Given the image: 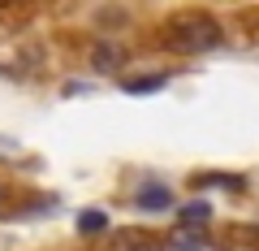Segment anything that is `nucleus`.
I'll return each instance as SVG.
<instances>
[{
  "label": "nucleus",
  "instance_id": "1",
  "mask_svg": "<svg viewBox=\"0 0 259 251\" xmlns=\"http://www.w3.org/2000/svg\"><path fill=\"white\" fill-rule=\"evenodd\" d=\"M164 48L182 56L212 52V48H221V22L207 18V13H177L164 26Z\"/></svg>",
  "mask_w": 259,
  "mask_h": 251
},
{
  "label": "nucleus",
  "instance_id": "2",
  "mask_svg": "<svg viewBox=\"0 0 259 251\" xmlns=\"http://www.w3.org/2000/svg\"><path fill=\"white\" fill-rule=\"evenodd\" d=\"M139 208H147V212H164V208H173L168 186H160V182H143V186H139Z\"/></svg>",
  "mask_w": 259,
  "mask_h": 251
},
{
  "label": "nucleus",
  "instance_id": "3",
  "mask_svg": "<svg viewBox=\"0 0 259 251\" xmlns=\"http://www.w3.org/2000/svg\"><path fill=\"white\" fill-rule=\"evenodd\" d=\"M177 221H182L186 230H199V225H207V221H212V204H203V199H194V204L177 208Z\"/></svg>",
  "mask_w": 259,
  "mask_h": 251
},
{
  "label": "nucleus",
  "instance_id": "4",
  "mask_svg": "<svg viewBox=\"0 0 259 251\" xmlns=\"http://www.w3.org/2000/svg\"><path fill=\"white\" fill-rule=\"evenodd\" d=\"M160 87H164L160 74H151V78H125V91L130 95H147V91H160Z\"/></svg>",
  "mask_w": 259,
  "mask_h": 251
},
{
  "label": "nucleus",
  "instance_id": "5",
  "mask_svg": "<svg viewBox=\"0 0 259 251\" xmlns=\"http://www.w3.org/2000/svg\"><path fill=\"white\" fill-rule=\"evenodd\" d=\"M117 65H121V48H112V44L95 48V69H117Z\"/></svg>",
  "mask_w": 259,
  "mask_h": 251
},
{
  "label": "nucleus",
  "instance_id": "6",
  "mask_svg": "<svg viewBox=\"0 0 259 251\" xmlns=\"http://www.w3.org/2000/svg\"><path fill=\"white\" fill-rule=\"evenodd\" d=\"M173 247L199 251V247H207V242H203V234H199V230H177V234H173Z\"/></svg>",
  "mask_w": 259,
  "mask_h": 251
},
{
  "label": "nucleus",
  "instance_id": "7",
  "mask_svg": "<svg viewBox=\"0 0 259 251\" xmlns=\"http://www.w3.org/2000/svg\"><path fill=\"white\" fill-rule=\"evenodd\" d=\"M78 230L82 234H100V230H108V217L104 212H82L78 217Z\"/></svg>",
  "mask_w": 259,
  "mask_h": 251
},
{
  "label": "nucleus",
  "instance_id": "8",
  "mask_svg": "<svg viewBox=\"0 0 259 251\" xmlns=\"http://www.w3.org/2000/svg\"><path fill=\"white\" fill-rule=\"evenodd\" d=\"M0 204H5V191H0Z\"/></svg>",
  "mask_w": 259,
  "mask_h": 251
}]
</instances>
